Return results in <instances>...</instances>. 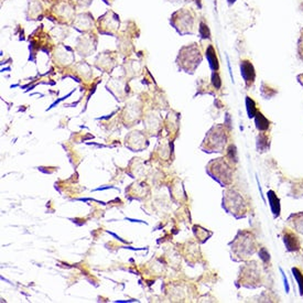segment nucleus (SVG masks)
<instances>
[{"instance_id": "nucleus-1", "label": "nucleus", "mask_w": 303, "mask_h": 303, "mask_svg": "<svg viewBox=\"0 0 303 303\" xmlns=\"http://www.w3.org/2000/svg\"><path fill=\"white\" fill-rule=\"evenodd\" d=\"M170 24L181 36L196 34L198 30V14L193 9L182 8L171 16Z\"/></svg>"}, {"instance_id": "nucleus-2", "label": "nucleus", "mask_w": 303, "mask_h": 303, "mask_svg": "<svg viewBox=\"0 0 303 303\" xmlns=\"http://www.w3.org/2000/svg\"><path fill=\"white\" fill-rule=\"evenodd\" d=\"M76 4L73 0H58L48 10L46 17L63 26H72L76 17Z\"/></svg>"}, {"instance_id": "nucleus-3", "label": "nucleus", "mask_w": 303, "mask_h": 303, "mask_svg": "<svg viewBox=\"0 0 303 303\" xmlns=\"http://www.w3.org/2000/svg\"><path fill=\"white\" fill-rule=\"evenodd\" d=\"M202 58L201 48L198 46V43H191V44L181 48L176 58V63L178 68L186 73L193 74L201 64Z\"/></svg>"}, {"instance_id": "nucleus-4", "label": "nucleus", "mask_w": 303, "mask_h": 303, "mask_svg": "<svg viewBox=\"0 0 303 303\" xmlns=\"http://www.w3.org/2000/svg\"><path fill=\"white\" fill-rule=\"evenodd\" d=\"M232 250L240 257V260H245L256 252V240L250 232H240L234 242H232Z\"/></svg>"}, {"instance_id": "nucleus-5", "label": "nucleus", "mask_w": 303, "mask_h": 303, "mask_svg": "<svg viewBox=\"0 0 303 303\" xmlns=\"http://www.w3.org/2000/svg\"><path fill=\"white\" fill-rule=\"evenodd\" d=\"M227 142V132L225 127L222 125L214 126L205 137L203 146L206 144V147H203V151L208 154L212 152H220L225 148Z\"/></svg>"}, {"instance_id": "nucleus-6", "label": "nucleus", "mask_w": 303, "mask_h": 303, "mask_svg": "<svg viewBox=\"0 0 303 303\" xmlns=\"http://www.w3.org/2000/svg\"><path fill=\"white\" fill-rule=\"evenodd\" d=\"M96 28L97 32L100 34H118V31L120 29V19H119V16L115 12H112V10H108L107 12H105L96 21Z\"/></svg>"}, {"instance_id": "nucleus-7", "label": "nucleus", "mask_w": 303, "mask_h": 303, "mask_svg": "<svg viewBox=\"0 0 303 303\" xmlns=\"http://www.w3.org/2000/svg\"><path fill=\"white\" fill-rule=\"evenodd\" d=\"M208 172L214 180L220 183L222 186H227L232 181V169L223 158L210 162Z\"/></svg>"}, {"instance_id": "nucleus-8", "label": "nucleus", "mask_w": 303, "mask_h": 303, "mask_svg": "<svg viewBox=\"0 0 303 303\" xmlns=\"http://www.w3.org/2000/svg\"><path fill=\"white\" fill-rule=\"evenodd\" d=\"M223 208L227 212L234 215L236 218H242L246 216V204L244 198L236 191H227L223 198Z\"/></svg>"}, {"instance_id": "nucleus-9", "label": "nucleus", "mask_w": 303, "mask_h": 303, "mask_svg": "<svg viewBox=\"0 0 303 303\" xmlns=\"http://www.w3.org/2000/svg\"><path fill=\"white\" fill-rule=\"evenodd\" d=\"M97 48V36L95 32L84 34L76 40L75 50L82 56H88L93 54Z\"/></svg>"}, {"instance_id": "nucleus-10", "label": "nucleus", "mask_w": 303, "mask_h": 303, "mask_svg": "<svg viewBox=\"0 0 303 303\" xmlns=\"http://www.w3.org/2000/svg\"><path fill=\"white\" fill-rule=\"evenodd\" d=\"M72 26L83 34H92V32H95L97 30L96 20L94 19L93 14H92L90 12H80L76 14V17H75L72 24Z\"/></svg>"}, {"instance_id": "nucleus-11", "label": "nucleus", "mask_w": 303, "mask_h": 303, "mask_svg": "<svg viewBox=\"0 0 303 303\" xmlns=\"http://www.w3.org/2000/svg\"><path fill=\"white\" fill-rule=\"evenodd\" d=\"M46 14L48 10H46L41 0H29L28 9H26V19L36 21L46 17Z\"/></svg>"}, {"instance_id": "nucleus-12", "label": "nucleus", "mask_w": 303, "mask_h": 303, "mask_svg": "<svg viewBox=\"0 0 303 303\" xmlns=\"http://www.w3.org/2000/svg\"><path fill=\"white\" fill-rule=\"evenodd\" d=\"M54 60L58 63H63L66 66H68V64H71L74 61L73 50L70 46L60 44L56 46V51H54Z\"/></svg>"}, {"instance_id": "nucleus-13", "label": "nucleus", "mask_w": 303, "mask_h": 303, "mask_svg": "<svg viewBox=\"0 0 303 303\" xmlns=\"http://www.w3.org/2000/svg\"><path fill=\"white\" fill-rule=\"evenodd\" d=\"M240 74H242V78H244V82L247 88H250V86L255 83L256 72H255V68H254V66L250 61H247V60L242 61Z\"/></svg>"}, {"instance_id": "nucleus-14", "label": "nucleus", "mask_w": 303, "mask_h": 303, "mask_svg": "<svg viewBox=\"0 0 303 303\" xmlns=\"http://www.w3.org/2000/svg\"><path fill=\"white\" fill-rule=\"evenodd\" d=\"M284 246L288 252H296L300 250V240L296 236L294 232L284 230Z\"/></svg>"}, {"instance_id": "nucleus-15", "label": "nucleus", "mask_w": 303, "mask_h": 303, "mask_svg": "<svg viewBox=\"0 0 303 303\" xmlns=\"http://www.w3.org/2000/svg\"><path fill=\"white\" fill-rule=\"evenodd\" d=\"M267 198H268L269 206H270V210H272L274 218H279L280 213H281V205H280V200L277 196V194H276L272 190H270L267 193Z\"/></svg>"}, {"instance_id": "nucleus-16", "label": "nucleus", "mask_w": 303, "mask_h": 303, "mask_svg": "<svg viewBox=\"0 0 303 303\" xmlns=\"http://www.w3.org/2000/svg\"><path fill=\"white\" fill-rule=\"evenodd\" d=\"M205 56H206V58L210 64V68L214 71H218L220 68V63H218V56H216V51L212 44H210L206 48V52H205Z\"/></svg>"}, {"instance_id": "nucleus-17", "label": "nucleus", "mask_w": 303, "mask_h": 303, "mask_svg": "<svg viewBox=\"0 0 303 303\" xmlns=\"http://www.w3.org/2000/svg\"><path fill=\"white\" fill-rule=\"evenodd\" d=\"M255 118V125H256V128L258 129L259 132H267L269 129V126H270V122L268 120V119L264 117L262 114L260 112H258L256 114V116L254 117Z\"/></svg>"}, {"instance_id": "nucleus-18", "label": "nucleus", "mask_w": 303, "mask_h": 303, "mask_svg": "<svg viewBox=\"0 0 303 303\" xmlns=\"http://www.w3.org/2000/svg\"><path fill=\"white\" fill-rule=\"evenodd\" d=\"M290 218H294V220H290V218L288 220L289 223L292 225V227L296 228V232H302V234H303V213L296 214V215L294 214V215H291Z\"/></svg>"}, {"instance_id": "nucleus-19", "label": "nucleus", "mask_w": 303, "mask_h": 303, "mask_svg": "<svg viewBox=\"0 0 303 303\" xmlns=\"http://www.w3.org/2000/svg\"><path fill=\"white\" fill-rule=\"evenodd\" d=\"M198 34V36H200V38H201V39L210 40V28H208V24L205 22V21L203 19L200 20Z\"/></svg>"}, {"instance_id": "nucleus-20", "label": "nucleus", "mask_w": 303, "mask_h": 303, "mask_svg": "<svg viewBox=\"0 0 303 303\" xmlns=\"http://www.w3.org/2000/svg\"><path fill=\"white\" fill-rule=\"evenodd\" d=\"M68 34H70L68 29V28H61V26H56V28H53L50 32V36L56 38L58 41L64 40Z\"/></svg>"}, {"instance_id": "nucleus-21", "label": "nucleus", "mask_w": 303, "mask_h": 303, "mask_svg": "<svg viewBox=\"0 0 303 303\" xmlns=\"http://www.w3.org/2000/svg\"><path fill=\"white\" fill-rule=\"evenodd\" d=\"M270 147V142H269V138L266 136V134H262L260 136L258 137V142H257V149L260 152H264V151L269 150Z\"/></svg>"}, {"instance_id": "nucleus-22", "label": "nucleus", "mask_w": 303, "mask_h": 303, "mask_svg": "<svg viewBox=\"0 0 303 303\" xmlns=\"http://www.w3.org/2000/svg\"><path fill=\"white\" fill-rule=\"evenodd\" d=\"M246 108H247V114L248 117L254 118L256 116V114L258 112V110L256 107V102L250 97H246Z\"/></svg>"}, {"instance_id": "nucleus-23", "label": "nucleus", "mask_w": 303, "mask_h": 303, "mask_svg": "<svg viewBox=\"0 0 303 303\" xmlns=\"http://www.w3.org/2000/svg\"><path fill=\"white\" fill-rule=\"evenodd\" d=\"M291 272H292V274H294V279L296 280L298 286H299L300 294L303 296V274L298 268H292Z\"/></svg>"}, {"instance_id": "nucleus-24", "label": "nucleus", "mask_w": 303, "mask_h": 303, "mask_svg": "<svg viewBox=\"0 0 303 303\" xmlns=\"http://www.w3.org/2000/svg\"><path fill=\"white\" fill-rule=\"evenodd\" d=\"M212 83L214 85L215 88L220 90V86H222V80H220V74L218 71H214L213 72V75H212Z\"/></svg>"}, {"instance_id": "nucleus-25", "label": "nucleus", "mask_w": 303, "mask_h": 303, "mask_svg": "<svg viewBox=\"0 0 303 303\" xmlns=\"http://www.w3.org/2000/svg\"><path fill=\"white\" fill-rule=\"evenodd\" d=\"M73 2L78 8H88L93 4V0H73Z\"/></svg>"}, {"instance_id": "nucleus-26", "label": "nucleus", "mask_w": 303, "mask_h": 303, "mask_svg": "<svg viewBox=\"0 0 303 303\" xmlns=\"http://www.w3.org/2000/svg\"><path fill=\"white\" fill-rule=\"evenodd\" d=\"M298 56L303 61V30L301 32L300 39L298 41Z\"/></svg>"}, {"instance_id": "nucleus-27", "label": "nucleus", "mask_w": 303, "mask_h": 303, "mask_svg": "<svg viewBox=\"0 0 303 303\" xmlns=\"http://www.w3.org/2000/svg\"><path fill=\"white\" fill-rule=\"evenodd\" d=\"M166 2H172V4H183V2H190V0H166Z\"/></svg>"}, {"instance_id": "nucleus-28", "label": "nucleus", "mask_w": 303, "mask_h": 303, "mask_svg": "<svg viewBox=\"0 0 303 303\" xmlns=\"http://www.w3.org/2000/svg\"><path fill=\"white\" fill-rule=\"evenodd\" d=\"M298 82H299L303 86V73L300 74V75H298Z\"/></svg>"}, {"instance_id": "nucleus-29", "label": "nucleus", "mask_w": 303, "mask_h": 303, "mask_svg": "<svg viewBox=\"0 0 303 303\" xmlns=\"http://www.w3.org/2000/svg\"><path fill=\"white\" fill-rule=\"evenodd\" d=\"M235 2H236V0H227V2H228L230 6H232V4H235Z\"/></svg>"}, {"instance_id": "nucleus-30", "label": "nucleus", "mask_w": 303, "mask_h": 303, "mask_svg": "<svg viewBox=\"0 0 303 303\" xmlns=\"http://www.w3.org/2000/svg\"><path fill=\"white\" fill-rule=\"evenodd\" d=\"M43 2H58V0H43Z\"/></svg>"}, {"instance_id": "nucleus-31", "label": "nucleus", "mask_w": 303, "mask_h": 303, "mask_svg": "<svg viewBox=\"0 0 303 303\" xmlns=\"http://www.w3.org/2000/svg\"><path fill=\"white\" fill-rule=\"evenodd\" d=\"M300 9H301V12H303V2L301 4V7H300Z\"/></svg>"}]
</instances>
